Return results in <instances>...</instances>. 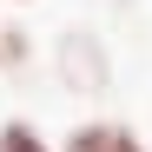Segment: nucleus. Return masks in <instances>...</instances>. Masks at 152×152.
Here are the masks:
<instances>
[{"label": "nucleus", "mask_w": 152, "mask_h": 152, "mask_svg": "<svg viewBox=\"0 0 152 152\" xmlns=\"http://www.w3.org/2000/svg\"><path fill=\"white\" fill-rule=\"evenodd\" d=\"M53 80L66 93H80V99H106L113 93V46L93 27H66L53 40Z\"/></svg>", "instance_id": "nucleus-1"}, {"label": "nucleus", "mask_w": 152, "mask_h": 152, "mask_svg": "<svg viewBox=\"0 0 152 152\" xmlns=\"http://www.w3.org/2000/svg\"><path fill=\"white\" fill-rule=\"evenodd\" d=\"M60 152H145V139L126 119H80L73 132H60Z\"/></svg>", "instance_id": "nucleus-2"}, {"label": "nucleus", "mask_w": 152, "mask_h": 152, "mask_svg": "<svg viewBox=\"0 0 152 152\" xmlns=\"http://www.w3.org/2000/svg\"><path fill=\"white\" fill-rule=\"evenodd\" d=\"M20 66H33V33L13 13H0V80H13Z\"/></svg>", "instance_id": "nucleus-3"}, {"label": "nucleus", "mask_w": 152, "mask_h": 152, "mask_svg": "<svg viewBox=\"0 0 152 152\" xmlns=\"http://www.w3.org/2000/svg\"><path fill=\"white\" fill-rule=\"evenodd\" d=\"M0 152H60V139H46L33 119H0Z\"/></svg>", "instance_id": "nucleus-4"}, {"label": "nucleus", "mask_w": 152, "mask_h": 152, "mask_svg": "<svg viewBox=\"0 0 152 152\" xmlns=\"http://www.w3.org/2000/svg\"><path fill=\"white\" fill-rule=\"evenodd\" d=\"M0 7H33V0H0Z\"/></svg>", "instance_id": "nucleus-5"}]
</instances>
